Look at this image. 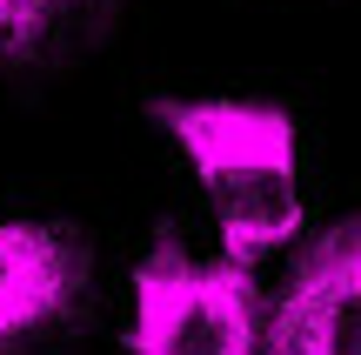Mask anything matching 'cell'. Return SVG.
<instances>
[{
    "label": "cell",
    "mask_w": 361,
    "mask_h": 355,
    "mask_svg": "<svg viewBox=\"0 0 361 355\" xmlns=\"http://www.w3.org/2000/svg\"><path fill=\"white\" fill-rule=\"evenodd\" d=\"M154 121L194 161L234 262L301 235L295 121L268 101H154Z\"/></svg>",
    "instance_id": "6da1fadb"
},
{
    "label": "cell",
    "mask_w": 361,
    "mask_h": 355,
    "mask_svg": "<svg viewBox=\"0 0 361 355\" xmlns=\"http://www.w3.org/2000/svg\"><path fill=\"white\" fill-rule=\"evenodd\" d=\"M261 289L255 262H194L154 248L134 268V355H261Z\"/></svg>",
    "instance_id": "7a4b0ae2"
},
{
    "label": "cell",
    "mask_w": 361,
    "mask_h": 355,
    "mask_svg": "<svg viewBox=\"0 0 361 355\" xmlns=\"http://www.w3.org/2000/svg\"><path fill=\"white\" fill-rule=\"evenodd\" d=\"M261 355H361V215L328 228L295 262Z\"/></svg>",
    "instance_id": "3957f363"
},
{
    "label": "cell",
    "mask_w": 361,
    "mask_h": 355,
    "mask_svg": "<svg viewBox=\"0 0 361 355\" xmlns=\"http://www.w3.org/2000/svg\"><path fill=\"white\" fill-rule=\"evenodd\" d=\"M87 289V255L47 222H0V349L54 329Z\"/></svg>",
    "instance_id": "277c9868"
},
{
    "label": "cell",
    "mask_w": 361,
    "mask_h": 355,
    "mask_svg": "<svg viewBox=\"0 0 361 355\" xmlns=\"http://www.w3.org/2000/svg\"><path fill=\"white\" fill-rule=\"evenodd\" d=\"M74 0H0V54H34Z\"/></svg>",
    "instance_id": "5b68a950"
}]
</instances>
